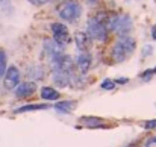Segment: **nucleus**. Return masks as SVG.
<instances>
[{
    "instance_id": "obj_1",
    "label": "nucleus",
    "mask_w": 156,
    "mask_h": 147,
    "mask_svg": "<svg viewBox=\"0 0 156 147\" xmlns=\"http://www.w3.org/2000/svg\"><path fill=\"white\" fill-rule=\"evenodd\" d=\"M135 40L127 37V35H121L118 38V41L115 43V46L112 47V52H111V56L115 62H123L126 61L133 52H135Z\"/></svg>"
},
{
    "instance_id": "obj_2",
    "label": "nucleus",
    "mask_w": 156,
    "mask_h": 147,
    "mask_svg": "<svg viewBox=\"0 0 156 147\" xmlns=\"http://www.w3.org/2000/svg\"><path fill=\"white\" fill-rule=\"evenodd\" d=\"M58 15L68 23L76 21L82 15V6L74 0H65L58 6Z\"/></svg>"
},
{
    "instance_id": "obj_3",
    "label": "nucleus",
    "mask_w": 156,
    "mask_h": 147,
    "mask_svg": "<svg viewBox=\"0 0 156 147\" xmlns=\"http://www.w3.org/2000/svg\"><path fill=\"white\" fill-rule=\"evenodd\" d=\"M106 26L112 30H115L120 37L121 35H126L132 30V18L126 14H121V15H114L108 20Z\"/></svg>"
},
{
    "instance_id": "obj_4",
    "label": "nucleus",
    "mask_w": 156,
    "mask_h": 147,
    "mask_svg": "<svg viewBox=\"0 0 156 147\" xmlns=\"http://www.w3.org/2000/svg\"><path fill=\"white\" fill-rule=\"evenodd\" d=\"M87 35L93 40H97V41H106V38H108V32H106L105 24L97 18L88 20V34Z\"/></svg>"
},
{
    "instance_id": "obj_5",
    "label": "nucleus",
    "mask_w": 156,
    "mask_h": 147,
    "mask_svg": "<svg viewBox=\"0 0 156 147\" xmlns=\"http://www.w3.org/2000/svg\"><path fill=\"white\" fill-rule=\"evenodd\" d=\"M73 59L64 53H59V55H55L50 59V68L53 71H64V73H68L71 68H73Z\"/></svg>"
},
{
    "instance_id": "obj_6",
    "label": "nucleus",
    "mask_w": 156,
    "mask_h": 147,
    "mask_svg": "<svg viewBox=\"0 0 156 147\" xmlns=\"http://www.w3.org/2000/svg\"><path fill=\"white\" fill-rule=\"evenodd\" d=\"M52 32H53V41L56 44H59L61 47L70 44L71 38H70V32L68 27L62 23H53L52 24Z\"/></svg>"
},
{
    "instance_id": "obj_7",
    "label": "nucleus",
    "mask_w": 156,
    "mask_h": 147,
    "mask_svg": "<svg viewBox=\"0 0 156 147\" xmlns=\"http://www.w3.org/2000/svg\"><path fill=\"white\" fill-rule=\"evenodd\" d=\"M20 84V71L17 67H9L6 71H5V81H3V85L6 90H15L17 85Z\"/></svg>"
},
{
    "instance_id": "obj_8",
    "label": "nucleus",
    "mask_w": 156,
    "mask_h": 147,
    "mask_svg": "<svg viewBox=\"0 0 156 147\" xmlns=\"http://www.w3.org/2000/svg\"><path fill=\"white\" fill-rule=\"evenodd\" d=\"M37 91V84L35 82H24L18 84L15 88V96L17 97H29Z\"/></svg>"
},
{
    "instance_id": "obj_9",
    "label": "nucleus",
    "mask_w": 156,
    "mask_h": 147,
    "mask_svg": "<svg viewBox=\"0 0 156 147\" xmlns=\"http://www.w3.org/2000/svg\"><path fill=\"white\" fill-rule=\"evenodd\" d=\"M76 64H77V68H79L80 74H87L90 67H91V56H90V53L80 52V55L76 59Z\"/></svg>"
},
{
    "instance_id": "obj_10",
    "label": "nucleus",
    "mask_w": 156,
    "mask_h": 147,
    "mask_svg": "<svg viewBox=\"0 0 156 147\" xmlns=\"http://www.w3.org/2000/svg\"><path fill=\"white\" fill-rule=\"evenodd\" d=\"M53 82H55V85H56L58 88H65V87H68V84H70V76H68V73L56 71L55 76H53Z\"/></svg>"
},
{
    "instance_id": "obj_11",
    "label": "nucleus",
    "mask_w": 156,
    "mask_h": 147,
    "mask_svg": "<svg viewBox=\"0 0 156 147\" xmlns=\"http://www.w3.org/2000/svg\"><path fill=\"white\" fill-rule=\"evenodd\" d=\"M74 41H76V46L80 52H85L88 44H90V37L85 34V32H77L74 35Z\"/></svg>"
},
{
    "instance_id": "obj_12",
    "label": "nucleus",
    "mask_w": 156,
    "mask_h": 147,
    "mask_svg": "<svg viewBox=\"0 0 156 147\" xmlns=\"http://www.w3.org/2000/svg\"><path fill=\"white\" fill-rule=\"evenodd\" d=\"M44 52L49 53L50 56H55V55L62 53V47L59 44H56L53 40H46L44 41Z\"/></svg>"
},
{
    "instance_id": "obj_13",
    "label": "nucleus",
    "mask_w": 156,
    "mask_h": 147,
    "mask_svg": "<svg viewBox=\"0 0 156 147\" xmlns=\"http://www.w3.org/2000/svg\"><path fill=\"white\" fill-rule=\"evenodd\" d=\"M43 76H44V70L40 65H34V67H30L27 70V77H32V82L43 79Z\"/></svg>"
},
{
    "instance_id": "obj_14",
    "label": "nucleus",
    "mask_w": 156,
    "mask_h": 147,
    "mask_svg": "<svg viewBox=\"0 0 156 147\" xmlns=\"http://www.w3.org/2000/svg\"><path fill=\"white\" fill-rule=\"evenodd\" d=\"M50 106L49 105H26V106H21L18 109H15L14 112L15 114H21V112H29V111H41V109H49Z\"/></svg>"
},
{
    "instance_id": "obj_15",
    "label": "nucleus",
    "mask_w": 156,
    "mask_h": 147,
    "mask_svg": "<svg viewBox=\"0 0 156 147\" xmlns=\"http://www.w3.org/2000/svg\"><path fill=\"white\" fill-rule=\"evenodd\" d=\"M41 97L44 99V100H56V99L59 97V94L52 87H43L41 88Z\"/></svg>"
},
{
    "instance_id": "obj_16",
    "label": "nucleus",
    "mask_w": 156,
    "mask_h": 147,
    "mask_svg": "<svg viewBox=\"0 0 156 147\" xmlns=\"http://www.w3.org/2000/svg\"><path fill=\"white\" fill-rule=\"evenodd\" d=\"M82 123L88 127H103L102 118H97V117H83Z\"/></svg>"
},
{
    "instance_id": "obj_17",
    "label": "nucleus",
    "mask_w": 156,
    "mask_h": 147,
    "mask_svg": "<svg viewBox=\"0 0 156 147\" xmlns=\"http://www.w3.org/2000/svg\"><path fill=\"white\" fill-rule=\"evenodd\" d=\"M74 108V102L73 100H64V102H58L55 105V109L61 111V112H70Z\"/></svg>"
},
{
    "instance_id": "obj_18",
    "label": "nucleus",
    "mask_w": 156,
    "mask_h": 147,
    "mask_svg": "<svg viewBox=\"0 0 156 147\" xmlns=\"http://www.w3.org/2000/svg\"><path fill=\"white\" fill-rule=\"evenodd\" d=\"M5 71H6V53L0 50V77L5 76Z\"/></svg>"
},
{
    "instance_id": "obj_19",
    "label": "nucleus",
    "mask_w": 156,
    "mask_h": 147,
    "mask_svg": "<svg viewBox=\"0 0 156 147\" xmlns=\"http://www.w3.org/2000/svg\"><path fill=\"white\" fill-rule=\"evenodd\" d=\"M114 87H115V84L111 79H105L103 82H102V88L103 90H114Z\"/></svg>"
},
{
    "instance_id": "obj_20",
    "label": "nucleus",
    "mask_w": 156,
    "mask_h": 147,
    "mask_svg": "<svg viewBox=\"0 0 156 147\" xmlns=\"http://www.w3.org/2000/svg\"><path fill=\"white\" fill-rule=\"evenodd\" d=\"M144 127H146V129H155L156 120H149V121H146V123H144Z\"/></svg>"
},
{
    "instance_id": "obj_21",
    "label": "nucleus",
    "mask_w": 156,
    "mask_h": 147,
    "mask_svg": "<svg viewBox=\"0 0 156 147\" xmlns=\"http://www.w3.org/2000/svg\"><path fill=\"white\" fill-rule=\"evenodd\" d=\"M152 52H153V47L147 44V46H144V49H143V56H149Z\"/></svg>"
},
{
    "instance_id": "obj_22",
    "label": "nucleus",
    "mask_w": 156,
    "mask_h": 147,
    "mask_svg": "<svg viewBox=\"0 0 156 147\" xmlns=\"http://www.w3.org/2000/svg\"><path fill=\"white\" fill-rule=\"evenodd\" d=\"M127 82H129L127 77H118V79L114 81V84H118V85H124V84H127Z\"/></svg>"
},
{
    "instance_id": "obj_23",
    "label": "nucleus",
    "mask_w": 156,
    "mask_h": 147,
    "mask_svg": "<svg viewBox=\"0 0 156 147\" xmlns=\"http://www.w3.org/2000/svg\"><path fill=\"white\" fill-rule=\"evenodd\" d=\"M30 3H34V5H46V3H49L50 0H29Z\"/></svg>"
},
{
    "instance_id": "obj_24",
    "label": "nucleus",
    "mask_w": 156,
    "mask_h": 147,
    "mask_svg": "<svg viewBox=\"0 0 156 147\" xmlns=\"http://www.w3.org/2000/svg\"><path fill=\"white\" fill-rule=\"evenodd\" d=\"M146 147H156V138H150V140L147 141Z\"/></svg>"
},
{
    "instance_id": "obj_25",
    "label": "nucleus",
    "mask_w": 156,
    "mask_h": 147,
    "mask_svg": "<svg viewBox=\"0 0 156 147\" xmlns=\"http://www.w3.org/2000/svg\"><path fill=\"white\" fill-rule=\"evenodd\" d=\"M152 38H153V40H156V24L152 27Z\"/></svg>"
},
{
    "instance_id": "obj_26",
    "label": "nucleus",
    "mask_w": 156,
    "mask_h": 147,
    "mask_svg": "<svg viewBox=\"0 0 156 147\" xmlns=\"http://www.w3.org/2000/svg\"><path fill=\"white\" fill-rule=\"evenodd\" d=\"M0 2H2V0H0Z\"/></svg>"
}]
</instances>
